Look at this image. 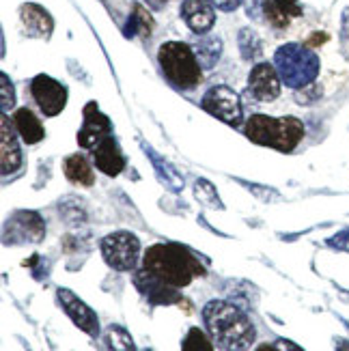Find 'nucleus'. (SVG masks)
Here are the masks:
<instances>
[{"label":"nucleus","mask_w":349,"mask_h":351,"mask_svg":"<svg viewBox=\"0 0 349 351\" xmlns=\"http://www.w3.org/2000/svg\"><path fill=\"white\" fill-rule=\"evenodd\" d=\"M203 319L211 341L224 351H246L256 339V330L250 317L231 302H207L203 308Z\"/></svg>","instance_id":"1"},{"label":"nucleus","mask_w":349,"mask_h":351,"mask_svg":"<svg viewBox=\"0 0 349 351\" xmlns=\"http://www.w3.org/2000/svg\"><path fill=\"white\" fill-rule=\"evenodd\" d=\"M143 267L175 289L188 287L205 274L199 258L181 243H154L143 256Z\"/></svg>","instance_id":"2"},{"label":"nucleus","mask_w":349,"mask_h":351,"mask_svg":"<svg viewBox=\"0 0 349 351\" xmlns=\"http://www.w3.org/2000/svg\"><path fill=\"white\" fill-rule=\"evenodd\" d=\"M304 123L296 117H267V114H252L244 123L246 138L254 145L272 147L280 154H291V151L304 138Z\"/></svg>","instance_id":"3"},{"label":"nucleus","mask_w":349,"mask_h":351,"mask_svg":"<svg viewBox=\"0 0 349 351\" xmlns=\"http://www.w3.org/2000/svg\"><path fill=\"white\" fill-rule=\"evenodd\" d=\"M274 67L282 84L289 88H304L320 75V56L309 45L285 43L274 54Z\"/></svg>","instance_id":"4"},{"label":"nucleus","mask_w":349,"mask_h":351,"mask_svg":"<svg viewBox=\"0 0 349 351\" xmlns=\"http://www.w3.org/2000/svg\"><path fill=\"white\" fill-rule=\"evenodd\" d=\"M160 67L166 78L177 88H196L203 80V67L199 63V56L184 41H166L160 45L158 52Z\"/></svg>","instance_id":"5"},{"label":"nucleus","mask_w":349,"mask_h":351,"mask_svg":"<svg viewBox=\"0 0 349 351\" xmlns=\"http://www.w3.org/2000/svg\"><path fill=\"white\" fill-rule=\"evenodd\" d=\"M141 241L128 231H117L101 239V256L117 271H132L139 263Z\"/></svg>","instance_id":"6"},{"label":"nucleus","mask_w":349,"mask_h":351,"mask_svg":"<svg viewBox=\"0 0 349 351\" xmlns=\"http://www.w3.org/2000/svg\"><path fill=\"white\" fill-rule=\"evenodd\" d=\"M203 110L216 117L222 123L239 128L244 123V110H241L239 95L229 86H211L203 95Z\"/></svg>","instance_id":"7"},{"label":"nucleus","mask_w":349,"mask_h":351,"mask_svg":"<svg viewBox=\"0 0 349 351\" xmlns=\"http://www.w3.org/2000/svg\"><path fill=\"white\" fill-rule=\"evenodd\" d=\"M30 93H33L39 110L45 117L60 114L67 104V88L45 73H39L37 78L30 82Z\"/></svg>","instance_id":"8"},{"label":"nucleus","mask_w":349,"mask_h":351,"mask_svg":"<svg viewBox=\"0 0 349 351\" xmlns=\"http://www.w3.org/2000/svg\"><path fill=\"white\" fill-rule=\"evenodd\" d=\"M82 114H84V123L78 132V145L82 149L95 151L110 136L112 123H110V119L99 110V106L95 101H88L84 106Z\"/></svg>","instance_id":"9"},{"label":"nucleus","mask_w":349,"mask_h":351,"mask_svg":"<svg viewBox=\"0 0 349 351\" xmlns=\"http://www.w3.org/2000/svg\"><path fill=\"white\" fill-rule=\"evenodd\" d=\"M56 298L60 302V306H63V311L67 313V317L75 326H78L82 332H86L88 337H97L99 334V319L78 295L71 293L69 289H58Z\"/></svg>","instance_id":"10"},{"label":"nucleus","mask_w":349,"mask_h":351,"mask_svg":"<svg viewBox=\"0 0 349 351\" xmlns=\"http://www.w3.org/2000/svg\"><path fill=\"white\" fill-rule=\"evenodd\" d=\"M280 75L274 65L259 63L250 69L248 75V90L254 99L259 101H274L280 95Z\"/></svg>","instance_id":"11"},{"label":"nucleus","mask_w":349,"mask_h":351,"mask_svg":"<svg viewBox=\"0 0 349 351\" xmlns=\"http://www.w3.org/2000/svg\"><path fill=\"white\" fill-rule=\"evenodd\" d=\"M134 285L151 304H175L181 300L175 287L162 282L158 276H154V274L147 271L145 267L134 274Z\"/></svg>","instance_id":"12"},{"label":"nucleus","mask_w":349,"mask_h":351,"mask_svg":"<svg viewBox=\"0 0 349 351\" xmlns=\"http://www.w3.org/2000/svg\"><path fill=\"white\" fill-rule=\"evenodd\" d=\"M181 18L186 20L188 28L196 35H205L214 28L216 11L211 0H184L181 5Z\"/></svg>","instance_id":"13"},{"label":"nucleus","mask_w":349,"mask_h":351,"mask_svg":"<svg viewBox=\"0 0 349 351\" xmlns=\"http://www.w3.org/2000/svg\"><path fill=\"white\" fill-rule=\"evenodd\" d=\"M93 162L97 166V171H101L108 177H117L125 169V158L121 154L119 143L112 138V136H108V138L93 151Z\"/></svg>","instance_id":"14"},{"label":"nucleus","mask_w":349,"mask_h":351,"mask_svg":"<svg viewBox=\"0 0 349 351\" xmlns=\"http://www.w3.org/2000/svg\"><path fill=\"white\" fill-rule=\"evenodd\" d=\"M20 15H22V22H24V28L30 37H39V39H48L52 35V28H54V22L50 18V13L45 11L43 7L35 5V3H28L20 9Z\"/></svg>","instance_id":"15"},{"label":"nucleus","mask_w":349,"mask_h":351,"mask_svg":"<svg viewBox=\"0 0 349 351\" xmlns=\"http://www.w3.org/2000/svg\"><path fill=\"white\" fill-rule=\"evenodd\" d=\"M0 149H3V175L15 173L22 164V151L18 145V130L13 132V128L9 125L7 114H3V125H0Z\"/></svg>","instance_id":"16"},{"label":"nucleus","mask_w":349,"mask_h":351,"mask_svg":"<svg viewBox=\"0 0 349 351\" xmlns=\"http://www.w3.org/2000/svg\"><path fill=\"white\" fill-rule=\"evenodd\" d=\"M13 125L26 145H35V143L43 141V136H45L39 119L33 114V110H28V108H20L13 114Z\"/></svg>","instance_id":"17"},{"label":"nucleus","mask_w":349,"mask_h":351,"mask_svg":"<svg viewBox=\"0 0 349 351\" xmlns=\"http://www.w3.org/2000/svg\"><path fill=\"white\" fill-rule=\"evenodd\" d=\"M63 173L71 183H78V186H93L95 175H93V166L88 164V160L80 154L67 156L63 160Z\"/></svg>","instance_id":"18"},{"label":"nucleus","mask_w":349,"mask_h":351,"mask_svg":"<svg viewBox=\"0 0 349 351\" xmlns=\"http://www.w3.org/2000/svg\"><path fill=\"white\" fill-rule=\"evenodd\" d=\"M106 343H108L110 351H136L134 339L130 337V332L121 326H110L106 330Z\"/></svg>","instance_id":"19"},{"label":"nucleus","mask_w":349,"mask_h":351,"mask_svg":"<svg viewBox=\"0 0 349 351\" xmlns=\"http://www.w3.org/2000/svg\"><path fill=\"white\" fill-rule=\"evenodd\" d=\"M181 351H214V341L201 328H190L181 343Z\"/></svg>","instance_id":"20"},{"label":"nucleus","mask_w":349,"mask_h":351,"mask_svg":"<svg viewBox=\"0 0 349 351\" xmlns=\"http://www.w3.org/2000/svg\"><path fill=\"white\" fill-rule=\"evenodd\" d=\"M130 26H132V33H139L141 37H147V35H151V30H154V20H151L149 11H145V7L134 5Z\"/></svg>","instance_id":"21"},{"label":"nucleus","mask_w":349,"mask_h":351,"mask_svg":"<svg viewBox=\"0 0 349 351\" xmlns=\"http://www.w3.org/2000/svg\"><path fill=\"white\" fill-rule=\"evenodd\" d=\"M196 56H199L201 67H211L216 63V58L220 56V41L218 39H207V41L199 43V48H196Z\"/></svg>","instance_id":"22"},{"label":"nucleus","mask_w":349,"mask_h":351,"mask_svg":"<svg viewBox=\"0 0 349 351\" xmlns=\"http://www.w3.org/2000/svg\"><path fill=\"white\" fill-rule=\"evenodd\" d=\"M196 196H199V201L205 203V205H211V207H220V198L214 190V186H211L209 181L205 179H199L196 181Z\"/></svg>","instance_id":"23"},{"label":"nucleus","mask_w":349,"mask_h":351,"mask_svg":"<svg viewBox=\"0 0 349 351\" xmlns=\"http://www.w3.org/2000/svg\"><path fill=\"white\" fill-rule=\"evenodd\" d=\"M263 11H265V18L269 20V24H274L276 28H285V26H289V22H291V18H287V15L278 9V5L274 3V0H265Z\"/></svg>","instance_id":"24"},{"label":"nucleus","mask_w":349,"mask_h":351,"mask_svg":"<svg viewBox=\"0 0 349 351\" xmlns=\"http://www.w3.org/2000/svg\"><path fill=\"white\" fill-rule=\"evenodd\" d=\"M0 84H3V112H9L15 104V88H13L7 73L0 75Z\"/></svg>","instance_id":"25"},{"label":"nucleus","mask_w":349,"mask_h":351,"mask_svg":"<svg viewBox=\"0 0 349 351\" xmlns=\"http://www.w3.org/2000/svg\"><path fill=\"white\" fill-rule=\"evenodd\" d=\"M274 3L278 5V9L287 15V18H298V15H302V7L298 0H274Z\"/></svg>","instance_id":"26"},{"label":"nucleus","mask_w":349,"mask_h":351,"mask_svg":"<svg viewBox=\"0 0 349 351\" xmlns=\"http://www.w3.org/2000/svg\"><path fill=\"white\" fill-rule=\"evenodd\" d=\"M211 3H214V7H218L220 11H235L241 5V0H211Z\"/></svg>","instance_id":"27"},{"label":"nucleus","mask_w":349,"mask_h":351,"mask_svg":"<svg viewBox=\"0 0 349 351\" xmlns=\"http://www.w3.org/2000/svg\"><path fill=\"white\" fill-rule=\"evenodd\" d=\"M276 347H278V351H304L302 347H298L296 343L287 341V339H278V341H276Z\"/></svg>","instance_id":"28"},{"label":"nucleus","mask_w":349,"mask_h":351,"mask_svg":"<svg viewBox=\"0 0 349 351\" xmlns=\"http://www.w3.org/2000/svg\"><path fill=\"white\" fill-rule=\"evenodd\" d=\"M254 351H278V347L276 345H269V343H263V345H259Z\"/></svg>","instance_id":"29"},{"label":"nucleus","mask_w":349,"mask_h":351,"mask_svg":"<svg viewBox=\"0 0 349 351\" xmlns=\"http://www.w3.org/2000/svg\"><path fill=\"white\" fill-rule=\"evenodd\" d=\"M337 351H349V343L347 341H341L339 347H337Z\"/></svg>","instance_id":"30"},{"label":"nucleus","mask_w":349,"mask_h":351,"mask_svg":"<svg viewBox=\"0 0 349 351\" xmlns=\"http://www.w3.org/2000/svg\"><path fill=\"white\" fill-rule=\"evenodd\" d=\"M145 351H154V349H145Z\"/></svg>","instance_id":"31"}]
</instances>
